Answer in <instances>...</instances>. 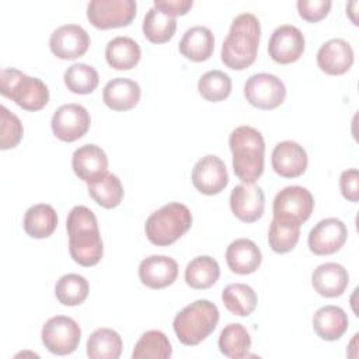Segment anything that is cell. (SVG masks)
Segmentation results:
<instances>
[{
    "mask_svg": "<svg viewBox=\"0 0 359 359\" xmlns=\"http://www.w3.org/2000/svg\"><path fill=\"white\" fill-rule=\"evenodd\" d=\"M198 91L209 102H220L231 93V79L222 70H210L198 81Z\"/></svg>",
    "mask_w": 359,
    "mask_h": 359,
    "instance_id": "38",
    "label": "cell"
},
{
    "mask_svg": "<svg viewBox=\"0 0 359 359\" xmlns=\"http://www.w3.org/2000/svg\"><path fill=\"white\" fill-rule=\"evenodd\" d=\"M314 198L311 192L300 185H292L280 189L272 203L273 217L303 224L311 216Z\"/></svg>",
    "mask_w": 359,
    "mask_h": 359,
    "instance_id": "8",
    "label": "cell"
},
{
    "mask_svg": "<svg viewBox=\"0 0 359 359\" xmlns=\"http://www.w3.org/2000/svg\"><path fill=\"white\" fill-rule=\"evenodd\" d=\"M194 187L203 195H217L229 184V174L223 160L215 154H206L192 168Z\"/></svg>",
    "mask_w": 359,
    "mask_h": 359,
    "instance_id": "14",
    "label": "cell"
},
{
    "mask_svg": "<svg viewBox=\"0 0 359 359\" xmlns=\"http://www.w3.org/2000/svg\"><path fill=\"white\" fill-rule=\"evenodd\" d=\"M122 346V338L115 330L98 328L87 339V355L91 359H118Z\"/></svg>",
    "mask_w": 359,
    "mask_h": 359,
    "instance_id": "30",
    "label": "cell"
},
{
    "mask_svg": "<svg viewBox=\"0 0 359 359\" xmlns=\"http://www.w3.org/2000/svg\"><path fill=\"white\" fill-rule=\"evenodd\" d=\"M1 128H0V149L8 150L18 146L22 139L24 128L20 118L10 112L4 105L0 107Z\"/></svg>",
    "mask_w": 359,
    "mask_h": 359,
    "instance_id": "39",
    "label": "cell"
},
{
    "mask_svg": "<svg viewBox=\"0 0 359 359\" xmlns=\"http://www.w3.org/2000/svg\"><path fill=\"white\" fill-rule=\"evenodd\" d=\"M222 302L226 309L238 317H248L257 307L255 290L245 283H230L222 292Z\"/></svg>",
    "mask_w": 359,
    "mask_h": 359,
    "instance_id": "29",
    "label": "cell"
},
{
    "mask_svg": "<svg viewBox=\"0 0 359 359\" xmlns=\"http://www.w3.org/2000/svg\"><path fill=\"white\" fill-rule=\"evenodd\" d=\"M24 230L32 238H46L57 227L56 210L48 203H36L24 215Z\"/></svg>",
    "mask_w": 359,
    "mask_h": 359,
    "instance_id": "27",
    "label": "cell"
},
{
    "mask_svg": "<svg viewBox=\"0 0 359 359\" xmlns=\"http://www.w3.org/2000/svg\"><path fill=\"white\" fill-rule=\"evenodd\" d=\"M259 38V20L251 13L237 15L222 45V62L233 70L250 67L257 59Z\"/></svg>",
    "mask_w": 359,
    "mask_h": 359,
    "instance_id": "2",
    "label": "cell"
},
{
    "mask_svg": "<svg viewBox=\"0 0 359 359\" xmlns=\"http://www.w3.org/2000/svg\"><path fill=\"white\" fill-rule=\"evenodd\" d=\"M0 93L20 108L32 112L41 111L49 101V90L41 79L27 76L13 67L0 72Z\"/></svg>",
    "mask_w": 359,
    "mask_h": 359,
    "instance_id": "6",
    "label": "cell"
},
{
    "mask_svg": "<svg viewBox=\"0 0 359 359\" xmlns=\"http://www.w3.org/2000/svg\"><path fill=\"white\" fill-rule=\"evenodd\" d=\"M219 264L209 255H199L194 258L185 268V282L192 289H208L219 280Z\"/></svg>",
    "mask_w": 359,
    "mask_h": 359,
    "instance_id": "28",
    "label": "cell"
},
{
    "mask_svg": "<svg viewBox=\"0 0 359 359\" xmlns=\"http://www.w3.org/2000/svg\"><path fill=\"white\" fill-rule=\"evenodd\" d=\"M63 81L67 90L74 94H90L93 93L100 81L97 70L86 63H74L69 66L63 74Z\"/></svg>",
    "mask_w": 359,
    "mask_h": 359,
    "instance_id": "37",
    "label": "cell"
},
{
    "mask_svg": "<svg viewBox=\"0 0 359 359\" xmlns=\"http://www.w3.org/2000/svg\"><path fill=\"white\" fill-rule=\"evenodd\" d=\"M88 32L77 24H66L56 28L49 38L50 52L62 60H74L83 56L90 46Z\"/></svg>",
    "mask_w": 359,
    "mask_h": 359,
    "instance_id": "13",
    "label": "cell"
},
{
    "mask_svg": "<svg viewBox=\"0 0 359 359\" xmlns=\"http://www.w3.org/2000/svg\"><path fill=\"white\" fill-rule=\"evenodd\" d=\"M217 344L224 356L230 359H241L248 355L251 337L243 324L231 323L222 330Z\"/></svg>",
    "mask_w": 359,
    "mask_h": 359,
    "instance_id": "31",
    "label": "cell"
},
{
    "mask_svg": "<svg viewBox=\"0 0 359 359\" xmlns=\"http://www.w3.org/2000/svg\"><path fill=\"white\" fill-rule=\"evenodd\" d=\"M296 6L303 20L307 22H318L328 15L332 3L330 0H299Z\"/></svg>",
    "mask_w": 359,
    "mask_h": 359,
    "instance_id": "40",
    "label": "cell"
},
{
    "mask_svg": "<svg viewBox=\"0 0 359 359\" xmlns=\"http://www.w3.org/2000/svg\"><path fill=\"white\" fill-rule=\"evenodd\" d=\"M171 355V344L167 335L158 330H150L142 334L132 352L133 359H168Z\"/></svg>",
    "mask_w": 359,
    "mask_h": 359,
    "instance_id": "33",
    "label": "cell"
},
{
    "mask_svg": "<svg viewBox=\"0 0 359 359\" xmlns=\"http://www.w3.org/2000/svg\"><path fill=\"white\" fill-rule=\"evenodd\" d=\"M178 264L167 255H150L139 264V279L150 289H164L175 282Z\"/></svg>",
    "mask_w": 359,
    "mask_h": 359,
    "instance_id": "20",
    "label": "cell"
},
{
    "mask_svg": "<svg viewBox=\"0 0 359 359\" xmlns=\"http://www.w3.org/2000/svg\"><path fill=\"white\" fill-rule=\"evenodd\" d=\"M215 50L213 32L202 25L192 27L185 31L180 41V52L191 62H205Z\"/></svg>",
    "mask_w": 359,
    "mask_h": 359,
    "instance_id": "25",
    "label": "cell"
},
{
    "mask_svg": "<svg viewBox=\"0 0 359 359\" xmlns=\"http://www.w3.org/2000/svg\"><path fill=\"white\" fill-rule=\"evenodd\" d=\"M72 167L74 174L88 185L97 182L108 172V157L100 146L83 144L74 150Z\"/></svg>",
    "mask_w": 359,
    "mask_h": 359,
    "instance_id": "17",
    "label": "cell"
},
{
    "mask_svg": "<svg viewBox=\"0 0 359 359\" xmlns=\"http://www.w3.org/2000/svg\"><path fill=\"white\" fill-rule=\"evenodd\" d=\"M90 196L102 208L114 209L123 199V187L121 180L111 172H107L97 182L88 184Z\"/></svg>",
    "mask_w": 359,
    "mask_h": 359,
    "instance_id": "36",
    "label": "cell"
},
{
    "mask_svg": "<svg viewBox=\"0 0 359 359\" xmlns=\"http://www.w3.org/2000/svg\"><path fill=\"white\" fill-rule=\"evenodd\" d=\"M339 189L342 196L349 202L359 199V172L356 168H348L341 172Z\"/></svg>",
    "mask_w": 359,
    "mask_h": 359,
    "instance_id": "41",
    "label": "cell"
},
{
    "mask_svg": "<svg viewBox=\"0 0 359 359\" xmlns=\"http://www.w3.org/2000/svg\"><path fill=\"white\" fill-rule=\"evenodd\" d=\"M42 344L53 355H69L74 352L80 344V325L67 316L50 317L41 331Z\"/></svg>",
    "mask_w": 359,
    "mask_h": 359,
    "instance_id": "9",
    "label": "cell"
},
{
    "mask_svg": "<svg viewBox=\"0 0 359 359\" xmlns=\"http://www.w3.org/2000/svg\"><path fill=\"white\" fill-rule=\"evenodd\" d=\"M306 41L303 32L290 24L278 27L268 43V53L271 59L279 65H289L299 60L304 52Z\"/></svg>",
    "mask_w": 359,
    "mask_h": 359,
    "instance_id": "12",
    "label": "cell"
},
{
    "mask_svg": "<svg viewBox=\"0 0 359 359\" xmlns=\"http://www.w3.org/2000/svg\"><path fill=\"white\" fill-rule=\"evenodd\" d=\"M230 209L233 215L244 222L254 223L264 215L265 195L257 184H238L231 189L230 194Z\"/></svg>",
    "mask_w": 359,
    "mask_h": 359,
    "instance_id": "16",
    "label": "cell"
},
{
    "mask_svg": "<svg viewBox=\"0 0 359 359\" xmlns=\"http://www.w3.org/2000/svg\"><path fill=\"white\" fill-rule=\"evenodd\" d=\"M245 100L258 109H275L286 98L283 81L271 73H257L248 77L244 84Z\"/></svg>",
    "mask_w": 359,
    "mask_h": 359,
    "instance_id": "10",
    "label": "cell"
},
{
    "mask_svg": "<svg viewBox=\"0 0 359 359\" xmlns=\"http://www.w3.org/2000/svg\"><path fill=\"white\" fill-rule=\"evenodd\" d=\"M177 29V20L170 17L160 10L151 7L146 13L142 24L143 35L151 43H165L168 42Z\"/></svg>",
    "mask_w": 359,
    "mask_h": 359,
    "instance_id": "32",
    "label": "cell"
},
{
    "mask_svg": "<svg viewBox=\"0 0 359 359\" xmlns=\"http://www.w3.org/2000/svg\"><path fill=\"white\" fill-rule=\"evenodd\" d=\"M192 226L189 209L180 202H170L153 212L144 224L149 241L165 247L181 238Z\"/></svg>",
    "mask_w": 359,
    "mask_h": 359,
    "instance_id": "5",
    "label": "cell"
},
{
    "mask_svg": "<svg viewBox=\"0 0 359 359\" xmlns=\"http://www.w3.org/2000/svg\"><path fill=\"white\" fill-rule=\"evenodd\" d=\"M140 94V86L135 80L116 77L105 84L102 101L112 111H128L139 104Z\"/></svg>",
    "mask_w": 359,
    "mask_h": 359,
    "instance_id": "23",
    "label": "cell"
},
{
    "mask_svg": "<svg viewBox=\"0 0 359 359\" xmlns=\"http://www.w3.org/2000/svg\"><path fill=\"white\" fill-rule=\"evenodd\" d=\"M142 56L139 43L129 36H115L105 46L107 63L115 70L133 69Z\"/></svg>",
    "mask_w": 359,
    "mask_h": 359,
    "instance_id": "26",
    "label": "cell"
},
{
    "mask_svg": "<svg viewBox=\"0 0 359 359\" xmlns=\"http://www.w3.org/2000/svg\"><path fill=\"white\" fill-rule=\"evenodd\" d=\"M356 7H358V1H352V3L346 4V15L351 17V20L355 25H358V21L353 18V13H356Z\"/></svg>",
    "mask_w": 359,
    "mask_h": 359,
    "instance_id": "43",
    "label": "cell"
},
{
    "mask_svg": "<svg viewBox=\"0 0 359 359\" xmlns=\"http://www.w3.org/2000/svg\"><path fill=\"white\" fill-rule=\"evenodd\" d=\"M219 317L220 313L215 303L199 299L177 313L172 328L181 344L195 346L215 331Z\"/></svg>",
    "mask_w": 359,
    "mask_h": 359,
    "instance_id": "4",
    "label": "cell"
},
{
    "mask_svg": "<svg viewBox=\"0 0 359 359\" xmlns=\"http://www.w3.org/2000/svg\"><path fill=\"white\" fill-rule=\"evenodd\" d=\"M317 65L325 74H345L353 65V49L345 39L332 38L320 46Z\"/></svg>",
    "mask_w": 359,
    "mask_h": 359,
    "instance_id": "19",
    "label": "cell"
},
{
    "mask_svg": "<svg viewBox=\"0 0 359 359\" xmlns=\"http://www.w3.org/2000/svg\"><path fill=\"white\" fill-rule=\"evenodd\" d=\"M226 262L231 272L250 275L259 268L262 254L252 240L237 238L231 241L226 250Z\"/></svg>",
    "mask_w": 359,
    "mask_h": 359,
    "instance_id": "21",
    "label": "cell"
},
{
    "mask_svg": "<svg viewBox=\"0 0 359 359\" xmlns=\"http://www.w3.org/2000/svg\"><path fill=\"white\" fill-rule=\"evenodd\" d=\"M349 283L348 271L337 262L318 265L311 273V285L323 297L341 296Z\"/></svg>",
    "mask_w": 359,
    "mask_h": 359,
    "instance_id": "22",
    "label": "cell"
},
{
    "mask_svg": "<svg viewBox=\"0 0 359 359\" xmlns=\"http://www.w3.org/2000/svg\"><path fill=\"white\" fill-rule=\"evenodd\" d=\"M348 238L345 223L337 217L320 220L309 234V248L316 255H331L342 248Z\"/></svg>",
    "mask_w": 359,
    "mask_h": 359,
    "instance_id": "15",
    "label": "cell"
},
{
    "mask_svg": "<svg viewBox=\"0 0 359 359\" xmlns=\"http://www.w3.org/2000/svg\"><path fill=\"white\" fill-rule=\"evenodd\" d=\"M69 236V252L73 261L81 266L97 265L104 254V244L98 222L91 209L83 205L72 208L66 220Z\"/></svg>",
    "mask_w": 359,
    "mask_h": 359,
    "instance_id": "1",
    "label": "cell"
},
{
    "mask_svg": "<svg viewBox=\"0 0 359 359\" xmlns=\"http://www.w3.org/2000/svg\"><path fill=\"white\" fill-rule=\"evenodd\" d=\"M348 316L338 306H323L313 316V330L324 341H337L348 330Z\"/></svg>",
    "mask_w": 359,
    "mask_h": 359,
    "instance_id": "24",
    "label": "cell"
},
{
    "mask_svg": "<svg viewBox=\"0 0 359 359\" xmlns=\"http://www.w3.org/2000/svg\"><path fill=\"white\" fill-rule=\"evenodd\" d=\"M273 171L283 178L300 177L309 164V157L302 144L293 140L279 142L271 156Z\"/></svg>",
    "mask_w": 359,
    "mask_h": 359,
    "instance_id": "18",
    "label": "cell"
},
{
    "mask_svg": "<svg viewBox=\"0 0 359 359\" xmlns=\"http://www.w3.org/2000/svg\"><path fill=\"white\" fill-rule=\"evenodd\" d=\"M135 0H93L87 4V18L98 29L128 27L136 17Z\"/></svg>",
    "mask_w": 359,
    "mask_h": 359,
    "instance_id": "7",
    "label": "cell"
},
{
    "mask_svg": "<svg viewBox=\"0 0 359 359\" xmlns=\"http://www.w3.org/2000/svg\"><path fill=\"white\" fill-rule=\"evenodd\" d=\"M229 146L233 153V171L238 180L247 184L255 182L264 172L265 142L261 132L243 125L231 130Z\"/></svg>",
    "mask_w": 359,
    "mask_h": 359,
    "instance_id": "3",
    "label": "cell"
},
{
    "mask_svg": "<svg viewBox=\"0 0 359 359\" xmlns=\"http://www.w3.org/2000/svg\"><path fill=\"white\" fill-rule=\"evenodd\" d=\"M90 292L88 282L79 273H67L59 278L55 286V296L63 306H79L81 304Z\"/></svg>",
    "mask_w": 359,
    "mask_h": 359,
    "instance_id": "35",
    "label": "cell"
},
{
    "mask_svg": "<svg viewBox=\"0 0 359 359\" xmlns=\"http://www.w3.org/2000/svg\"><path fill=\"white\" fill-rule=\"evenodd\" d=\"M300 237V224L273 217L269 224L268 243L276 254H286L292 251Z\"/></svg>",
    "mask_w": 359,
    "mask_h": 359,
    "instance_id": "34",
    "label": "cell"
},
{
    "mask_svg": "<svg viewBox=\"0 0 359 359\" xmlns=\"http://www.w3.org/2000/svg\"><path fill=\"white\" fill-rule=\"evenodd\" d=\"M91 125L88 111L80 104H65L59 107L50 121L53 135L62 142H74L83 137Z\"/></svg>",
    "mask_w": 359,
    "mask_h": 359,
    "instance_id": "11",
    "label": "cell"
},
{
    "mask_svg": "<svg viewBox=\"0 0 359 359\" xmlns=\"http://www.w3.org/2000/svg\"><path fill=\"white\" fill-rule=\"evenodd\" d=\"M194 6L192 0H154L153 7L160 10L161 13L177 17V15H185Z\"/></svg>",
    "mask_w": 359,
    "mask_h": 359,
    "instance_id": "42",
    "label": "cell"
}]
</instances>
